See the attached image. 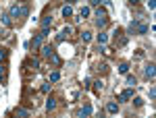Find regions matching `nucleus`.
I'll return each mask as SVG.
<instances>
[{
	"label": "nucleus",
	"instance_id": "nucleus-21",
	"mask_svg": "<svg viewBox=\"0 0 156 118\" xmlns=\"http://www.w3.org/2000/svg\"><path fill=\"white\" fill-rule=\"evenodd\" d=\"M79 17H81V19L90 17V8H88V6H83V8H81V13H79Z\"/></svg>",
	"mask_w": 156,
	"mask_h": 118
},
{
	"label": "nucleus",
	"instance_id": "nucleus-27",
	"mask_svg": "<svg viewBox=\"0 0 156 118\" xmlns=\"http://www.w3.org/2000/svg\"><path fill=\"white\" fill-rule=\"evenodd\" d=\"M94 85H96V91H100V89H102V81H96Z\"/></svg>",
	"mask_w": 156,
	"mask_h": 118
},
{
	"label": "nucleus",
	"instance_id": "nucleus-29",
	"mask_svg": "<svg viewBox=\"0 0 156 118\" xmlns=\"http://www.w3.org/2000/svg\"><path fill=\"white\" fill-rule=\"evenodd\" d=\"M0 38H4V31H2V29H0Z\"/></svg>",
	"mask_w": 156,
	"mask_h": 118
},
{
	"label": "nucleus",
	"instance_id": "nucleus-19",
	"mask_svg": "<svg viewBox=\"0 0 156 118\" xmlns=\"http://www.w3.org/2000/svg\"><path fill=\"white\" fill-rule=\"evenodd\" d=\"M58 79H60V72H58V70H52V72H50V81L54 83V81H58Z\"/></svg>",
	"mask_w": 156,
	"mask_h": 118
},
{
	"label": "nucleus",
	"instance_id": "nucleus-18",
	"mask_svg": "<svg viewBox=\"0 0 156 118\" xmlns=\"http://www.w3.org/2000/svg\"><path fill=\"white\" fill-rule=\"evenodd\" d=\"M50 60H52V64H54V66H58V64H60V58H58V54H56V52L50 56Z\"/></svg>",
	"mask_w": 156,
	"mask_h": 118
},
{
	"label": "nucleus",
	"instance_id": "nucleus-14",
	"mask_svg": "<svg viewBox=\"0 0 156 118\" xmlns=\"http://www.w3.org/2000/svg\"><path fill=\"white\" fill-rule=\"evenodd\" d=\"M46 108H48V110H54V108H56V99H54V97H48Z\"/></svg>",
	"mask_w": 156,
	"mask_h": 118
},
{
	"label": "nucleus",
	"instance_id": "nucleus-12",
	"mask_svg": "<svg viewBox=\"0 0 156 118\" xmlns=\"http://www.w3.org/2000/svg\"><path fill=\"white\" fill-rule=\"evenodd\" d=\"M42 54H44V56H46V58H50V56H52V54H54V50H52L50 46H44V48H42Z\"/></svg>",
	"mask_w": 156,
	"mask_h": 118
},
{
	"label": "nucleus",
	"instance_id": "nucleus-15",
	"mask_svg": "<svg viewBox=\"0 0 156 118\" xmlns=\"http://www.w3.org/2000/svg\"><path fill=\"white\" fill-rule=\"evenodd\" d=\"M2 19V25H6V27H11V23H13V19H11V15H2L0 17Z\"/></svg>",
	"mask_w": 156,
	"mask_h": 118
},
{
	"label": "nucleus",
	"instance_id": "nucleus-6",
	"mask_svg": "<svg viewBox=\"0 0 156 118\" xmlns=\"http://www.w3.org/2000/svg\"><path fill=\"white\" fill-rule=\"evenodd\" d=\"M15 116H21V118H29V110H25V108H17V110H15Z\"/></svg>",
	"mask_w": 156,
	"mask_h": 118
},
{
	"label": "nucleus",
	"instance_id": "nucleus-24",
	"mask_svg": "<svg viewBox=\"0 0 156 118\" xmlns=\"http://www.w3.org/2000/svg\"><path fill=\"white\" fill-rule=\"evenodd\" d=\"M50 87H52L50 83H44V85H42V91H44V93H48V91H50Z\"/></svg>",
	"mask_w": 156,
	"mask_h": 118
},
{
	"label": "nucleus",
	"instance_id": "nucleus-3",
	"mask_svg": "<svg viewBox=\"0 0 156 118\" xmlns=\"http://www.w3.org/2000/svg\"><path fill=\"white\" fill-rule=\"evenodd\" d=\"M42 42H44V38H42V35L38 33L36 38H33V40H31V42L27 44V48H31V50H38V48L42 46Z\"/></svg>",
	"mask_w": 156,
	"mask_h": 118
},
{
	"label": "nucleus",
	"instance_id": "nucleus-5",
	"mask_svg": "<svg viewBox=\"0 0 156 118\" xmlns=\"http://www.w3.org/2000/svg\"><path fill=\"white\" fill-rule=\"evenodd\" d=\"M131 97H133V89H125V91L119 95V102H127V99H131Z\"/></svg>",
	"mask_w": 156,
	"mask_h": 118
},
{
	"label": "nucleus",
	"instance_id": "nucleus-4",
	"mask_svg": "<svg viewBox=\"0 0 156 118\" xmlns=\"http://www.w3.org/2000/svg\"><path fill=\"white\" fill-rule=\"evenodd\" d=\"M25 66H27L29 70H38L40 68V62L36 58H27V62H25Z\"/></svg>",
	"mask_w": 156,
	"mask_h": 118
},
{
	"label": "nucleus",
	"instance_id": "nucleus-13",
	"mask_svg": "<svg viewBox=\"0 0 156 118\" xmlns=\"http://www.w3.org/2000/svg\"><path fill=\"white\" fill-rule=\"evenodd\" d=\"M135 31H137V33H148V25H144V23H137Z\"/></svg>",
	"mask_w": 156,
	"mask_h": 118
},
{
	"label": "nucleus",
	"instance_id": "nucleus-9",
	"mask_svg": "<svg viewBox=\"0 0 156 118\" xmlns=\"http://www.w3.org/2000/svg\"><path fill=\"white\" fill-rule=\"evenodd\" d=\"M50 25H52V17H44L42 19V29H50Z\"/></svg>",
	"mask_w": 156,
	"mask_h": 118
},
{
	"label": "nucleus",
	"instance_id": "nucleus-17",
	"mask_svg": "<svg viewBox=\"0 0 156 118\" xmlns=\"http://www.w3.org/2000/svg\"><path fill=\"white\" fill-rule=\"evenodd\" d=\"M119 72H123V75H127V72H129V62H123V64L119 66Z\"/></svg>",
	"mask_w": 156,
	"mask_h": 118
},
{
	"label": "nucleus",
	"instance_id": "nucleus-23",
	"mask_svg": "<svg viewBox=\"0 0 156 118\" xmlns=\"http://www.w3.org/2000/svg\"><path fill=\"white\" fill-rule=\"evenodd\" d=\"M127 85H135V77L133 75H127Z\"/></svg>",
	"mask_w": 156,
	"mask_h": 118
},
{
	"label": "nucleus",
	"instance_id": "nucleus-22",
	"mask_svg": "<svg viewBox=\"0 0 156 118\" xmlns=\"http://www.w3.org/2000/svg\"><path fill=\"white\" fill-rule=\"evenodd\" d=\"M81 40H83V42H90V40H92V33H90V31H83V33H81Z\"/></svg>",
	"mask_w": 156,
	"mask_h": 118
},
{
	"label": "nucleus",
	"instance_id": "nucleus-16",
	"mask_svg": "<svg viewBox=\"0 0 156 118\" xmlns=\"http://www.w3.org/2000/svg\"><path fill=\"white\" fill-rule=\"evenodd\" d=\"M63 15H65V17H71V15H73V6H71V4L63 6Z\"/></svg>",
	"mask_w": 156,
	"mask_h": 118
},
{
	"label": "nucleus",
	"instance_id": "nucleus-28",
	"mask_svg": "<svg viewBox=\"0 0 156 118\" xmlns=\"http://www.w3.org/2000/svg\"><path fill=\"white\" fill-rule=\"evenodd\" d=\"M4 77V68H2V64H0V79Z\"/></svg>",
	"mask_w": 156,
	"mask_h": 118
},
{
	"label": "nucleus",
	"instance_id": "nucleus-2",
	"mask_svg": "<svg viewBox=\"0 0 156 118\" xmlns=\"http://www.w3.org/2000/svg\"><path fill=\"white\" fill-rule=\"evenodd\" d=\"M96 17H98V19H96V23H98V27H104V25H106L108 23V19H106V11H104V8L100 6L98 8V11H96Z\"/></svg>",
	"mask_w": 156,
	"mask_h": 118
},
{
	"label": "nucleus",
	"instance_id": "nucleus-1",
	"mask_svg": "<svg viewBox=\"0 0 156 118\" xmlns=\"http://www.w3.org/2000/svg\"><path fill=\"white\" fill-rule=\"evenodd\" d=\"M29 15V6L27 4H13L11 6V19H23Z\"/></svg>",
	"mask_w": 156,
	"mask_h": 118
},
{
	"label": "nucleus",
	"instance_id": "nucleus-8",
	"mask_svg": "<svg viewBox=\"0 0 156 118\" xmlns=\"http://www.w3.org/2000/svg\"><path fill=\"white\" fill-rule=\"evenodd\" d=\"M90 114H92V106H90V104H85V106L81 108V118H88Z\"/></svg>",
	"mask_w": 156,
	"mask_h": 118
},
{
	"label": "nucleus",
	"instance_id": "nucleus-26",
	"mask_svg": "<svg viewBox=\"0 0 156 118\" xmlns=\"http://www.w3.org/2000/svg\"><path fill=\"white\" fill-rule=\"evenodd\" d=\"M133 102H135V106H142V104H144V99H142V97H135Z\"/></svg>",
	"mask_w": 156,
	"mask_h": 118
},
{
	"label": "nucleus",
	"instance_id": "nucleus-11",
	"mask_svg": "<svg viewBox=\"0 0 156 118\" xmlns=\"http://www.w3.org/2000/svg\"><path fill=\"white\" fill-rule=\"evenodd\" d=\"M144 72H146V77H148V79H152V77H154V72H156V70H154V64H148Z\"/></svg>",
	"mask_w": 156,
	"mask_h": 118
},
{
	"label": "nucleus",
	"instance_id": "nucleus-25",
	"mask_svg": "<svg viewBox=\"0 0 156 118\" xmlns=\"http://www.w3.org/2000/svg\"><path fill=\"white\" fill-rule=\"evenodd\" d=\"M6 58V50H2V48H0V62H2Z\"/></svg>",
	"mask_w": 156,
	"mask_h": 118
},
{
	"label": "nucleus",
	"instance_id": "nucleus-10",
	"mask_svg": "<svg viewBox=\"0 0 156 118\" xmlns=\"http://www.w3.org/2000/svg\"><path fill=\"white\" fill-rule=\"evenodd\" d=\"M106 110H108L110 114H117V112H119V104H115V102H110V104L106 106Z\"/></svg>",
	"mask_w": 156,
	"mask_h": 118
},
{
	"label": "nucleus",
	"instance_id": "nucleus-7",
	"mask_svg": "<svg viewBox=\"0 0 156 118\" xmlns=\"http://www.w3.org/2000/svg\"><path fill=\"white\" fill-rule=\"evenodd\" d=\"M69 35H71V27H65V29H63V31H60V35H58V38H56V40H58V42H63L65 38H69Z\"/></svg>",
	"mask_w": 156,
	"mask_h": 118
},
{
	"label": "nucleus",
	"instance_id": "nucleus-20",
	"mask_svg": "<svg viewBox=\"0 0 156 118\" xmlns=\"http://www.w3.org/2000/svg\"><path fill=\"white\" fill-rule=\"evenodd\" d=\"M106 42H108V35H106V33H100V35H98V44H102V46H104Z\"/></svg>",
	"mask_w": 156,
	"mask_h": 118
}]
</instances>
